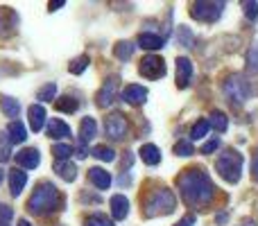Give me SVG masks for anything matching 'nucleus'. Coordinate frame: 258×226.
<instances>
[{
    "mask_svg": "<svg viewBox=\"0 0 258 226\" xmlns=\"http://www.w3.org/2000/svg\"><path fill=\"white\" fill-rule=\"evenodd\" d=\"M177 188L188 206H206L213 201L215 186L202 168L183 170L177 179Z\"/></svg>",
    "mask_w": 258,
    "mask_h": 226,
    "instance_id": "1",
    "label": "nucleus"
},
{
    "mask_svg": "<svg viewBox=\"0 0 258 226\" xmlns=\"http://www.w3.org/2000/svg\"><path fill=\"white\" fill-rule=\"evenodd\" d=\"M66 204V197L52 186V183H39L32 192L30 201H27V210L32 215H50L54 210H59Z\"/></svg>",
    "mask_w": 258,
    "mask_h": 226,
    "instance_id": "2",
    "label": "nucleus"
},
{
    "mask_svg": "<svg viewBox=\"0 0 258 226\" xmlns=\"http://www.w3.org/2000/svg\"><path fill=\"white\" fill-rule=\"evenodd\" d=\"M177 206L174 192L170 188H159V190L150 192L143 201V215L145 217H161V215H170Z\"/></svg>",
    "mask_w": 258,
    "mask_h": 226,
    "instance_id": "3",
    "label": "nucleus"
},
{
    "mask_svg": "<svg viewBox=\"0 0 258 226\" xmlns=\"http://www.w3.org/2000/svg\"><path fill=\"white\" fill-rule=\"evenodd\" d=\"M215 170L227 183H238L242 174V154H238L236 149H227L215 161Z\"/></svg>",
    "mask_w": 258,
    "mask_h": 226,
    "instance_id": "4",
    "label": "nucleus"
},
{
    "mask_svg": "<svg viewBox=\"0 0 258 226\" xmlns=\"http://www.w3.org/2000/svg\"><path fill=\"white\" fill-rule=\"evenodd\" d=\"M222 91H224L227 100L233 104V107H240V104H245L247 100H249V95H251L249 84H247L245 77L238 75V72L229 75L227 80L222 82Z\"/></svg>",
    "mask_w": 258,
    "mask_h": 226,
    "instance_id": "5",
    "label": "nucleus"
},
{
    "mask_svg": "<svg viewBox=\"0 0 258 226\" xmlns=\"http://www.w3.org/2000/svg\"><path fill=\"white\" fill-rule=\"evenodd\" d=\"M227 7L224 3H206V0H197V3L188 5V12L195 21L200 23H215L222 16V9Z\"/></svg>",
    "mask_w": 258,
    "mask_h": 226,
    "instance_id": "6",
    "label": "nucleus"
},
{
    "mask_svg": "<svg viewBox=\"0 0 258 226\" xmlns=\"http://www.w3.org/2000/svg\"><path fill=\"white\" fill-rule=\"evenodd\" d=\"M138 72L145 80H161V77H165V61L159 54H145L138 63Z\"/></svg>",
    "mask_w": 258,
    "mask_h": 226,
    "instance_id": "7",
    "label": "nucleus"
},
{
    "mask_svg": "<svg viewBox=\"0 0 258 226\" xmlns=\"http://www.w3.org/2000/svg\"><path fill=\"white\" fill-rule=\"evenodd\" d=\"M104 131L111 140H122L129 131V122L122 113H111L104 118Z\"/></svg>",
    "mask_w": 258,
    "mask_h": 226,
    "instance_id": "8",
    "label": "nucleus"
},
{
    "mask_svg": "<svg viewBox=\"0 0 258 226\" xmlns=\"http://www.w3.org/2000/svg\"><path fill=\"white\" fill-rule=\"evenodd\" d=\"M118 84H120V80H118L116 75L107 77V82H104L102 86H100L98 95H95V104H98L100 109H107L113 104V100L118 98Z\"/></svg>",
    "mask_w": 258,
    "mask_h": 226,
    "instance_id": "9",
    "label": "nucleus"
},
{
    "mask_svg": "<svg viewBox=\"0 0 258 226\" xmlns=\"http://www.w3.org/2000/svg\"><path fill=\"white\" fill-rule=\"evenodd\" d=\"M18 27V16L14 9L9 7H0V39H7L16 32Z\"/></svg>",
    "mask_w": 258,
    "mask_h": 226,
    "instance_id": "10",
    "label": "nucleus"
},
{
    "mask_svg": "<svg viewBox=\"0 0 258 226\" xmlns=\"http://www.w3.org/2000/svg\"><path fill=\"white\" fill-rule=\"evenodd\" d=\"M122 100L127 104H134V107H141L147 100V89L141 84H129L125 91H122Z\"/></svg>",
    "mask_w": 258,
    "mask_h": 226,
    "instance_id": "11",
    "label": "nucleus"
},
{
    "mask_svg": "<svg viewBox=\"0 0 258 226\" xmlns=\"http://www.w3.org/2000/svg\"><path fill=\"white\" fill-rule=\"evenodd\" d=\"M48 138H52V140H68V138H71V127L59 118H50L48 120Z\"/></svg>",
    "mask_w": 258,
    "mask_h": 226,
    "instance_id": "12",
    "label": "nucleus"
},
{
    "mask_svg": "<svg viewBox=\"0 0 258 226\" xmlns=\"http://www.w3.org/2000/svg\"><path fill=\"white\" fill-rule=\"evenodd\" d=\"M192 80V63L186 57H177V86L186 89Z\"/></svg>",
    "mask_w": 258,
    "mask_h": 226,
    "instance_id": "13",
    "label": "nucleus"
},
{
    "mask_svg": "<svg viewBox=\"0 0 258 226\" xmlns=\"http://www.w3.org/2000/svg\"><path fill=\"white\" fill-rule=\"evenodd\" d=\"M16 163L21 165V168H27V170H34L36 165H39L41 156H39V149H34V147H25V149H21L16 156Z\"/></svg>",
    "mask_w": 258,
    "mask_h": 226,
    "instance_id": "14",
    "label": "nucleus"
},
{
    "mask_svg": "<svg viewBox=\"0 0 258 226\" xmlns=\"http://www.w3.org/2000/svg\"><path fill=\"white\" fill-rule=\"evenodd\" d=\"M27 118H30V129L32 131H41V129L45 127V118H48L45 107H41V104H32V107L27 109Z\"/></svg>",
    "mask_w": 258,
    "mask_h": 226,
    "instance_id": "15",
    "label": "nucleus"
},
{
    "mask_svg": "<svg viewBox=\"0 0 258 226\" xmlns=\"http://www.w3.org/2000/svg\"><path fill=\"white\" fill-rule=\"evenodd\" d=\"M136 45L143 50H161L165 45V39L159 34H152V32H143V34H138Z\"/></svg>",
    "mask_w": 258,
    "mask_h": 226,
    "instance_id": "16",
    "label": "nucleus"
},
{
    "mask_svg": "<svg viewBox=\"0 0 258 226\" xmlns=\"http://www.w3.org/2000/svg\"><path fill=\"white\" fill-rule=\"evenodd\" d=\"M89 181H91V186H95L98 190H107V188L111 186V174L102 168H91L89 170Z\"/></svg>",
    "mask_w": 258,
    "mask_h": 226,
    "instance_id": "17",
    "label": "nucleus"
},
{
    "mask_svg": "<svg viewBox=\"0 0 258 226\" xmlns=\"http://www.w3.org/2000/svg\"><path fill=\"white\" fill-rule=\"evenodd\" d=\"M5 133H7V140L12 142V145H18V142H23L27 138V129L21 120H12V122L7 124V131Z\"/></svg>",
    "mask_w": 258,
    "mask_h": 226,
    "instance_id": "18",
    "label": "nucleus"
},
{
    "mask_svg": "<svg viewBox=\"0 0 258 226\" xmlns=\"http://www.w3.org/2000/svg\"><path fill=\"white\" fill-rule=\"evenodd\" d=\"M52 170L57 172V177H61L63 181H68V183L77 179V168H75V163H71V161H54Z\"/></svg>",
    "mask_w": 258,
    "mask_h": 226,
    "instance_id": "19",
    "label": "nucleus"
},
{
    "mask_svg": "<svg viewBox=\"0 0 258 226\" xmlns=\"http://www.w3.org/2000/svg\"><path fill=\"white\" fill-rule=\"evenodd\" d=\"M27 183V172H23V170H9V190H12L14 197L21 195V190L25 188Z\"/></svg>",
    "mask_w": 258,
    "mask_h": 226,
    "instance_id": "20",
    "label": "nucleus"
},
{
    "mask_svg": "<svg viewBox=\"0 0 258 226\" xmlns=\"http://www.w3.org/2000/svg\"><path fill=\"white\" fill-rule=\"evenodd\" d=\"M95 133H98V122H95L93 118H82V122H80V142L82 145L93 140Z\"/></svg>",
    "mask_w": 258,
    "mask_h": 226,
    "instance_id": "21",
    "label": "nucleus"
},
{
    "mask_svg": "<svg viewBox=\"0 0 258 226\" xmlns=\"http://www.w3.org/2000/svg\"><path fill=\"white\" fill-rule=\"evenodd\" d=\"M127 213H129V201H127V197L125 195H113L111 197V215H113V219H125L127 217Z\"/></svg>",
    "mask_w": 258,
    "mask_h": 226,
    "instance_id": "22",
    "label": "nucleus"
},
{
    "mask_svg": "<svg viewBox=\"0 0 258 226\" xmlns=\"http://www.w3.org/2000/svg\"><path fill=\"white\" fill-rule=\"evenodd\" d=\"M138 154H141V159H143V163L145 165H159L161 163V152H159V147L152 145V142L143 145Z\"/></svg>",
    "mask_w": 258,
    "mask_h": 226,
    "instance_id": "23",
    "label": "nucleus"
},
{
    "mask_svg": "<svg viewBox=\"0 0 258 226\" xmlns=\"http://www.w3.org/2000/svg\"><path fill=\"white\" fill-rule=\"evenodd\" d=\"M0 111L7 118H16L21 113V104H18V100L9 98V95H0Z\"/></svg>",
    "mask_w": 258,
    "mask_h": 226,
    "instance_id": "24",
    "label": "nucleus"
},
{
    "mask_svg": "<svg viewBox=\"0 0 258 226\" xmlns=\"http://www.w3.org/2000/svg\"><path fill=\"white\" fill-rule=\"evenodd\" d=\"M54 109H57L59 113H77L80 102H77L75 98H71V95H63V98L54 100Z\"/></svg>",
    "mask_w": 258,
    "mask_h": 226,
    "instance_id": "25",
    "label": "nucleus"
},
{
    "mask_svg": "<svg viewBox=\"0 0 258 226\" xmlns=\"http://www.w3.org/2000/svg\"><path fill=\"white\" fill-rule=\"evenodd\" d=\"M134 50H136V43H132V41H118L116 48H113V54H116V59H120V61H129Z\"/></svg>",
    "mask_w": 258,
    "mask_h": 226,
    "instance_id": "26",
    "label": "nucleus"
},
{
    "mask_svg": "<svg viewBox=\"0 0 258 226\" xmlns=\"http://www.w3.org/2000/svg\"><path fill=\"white\" fill-rule=\"evenodd\" d=\"M209 127H213L218 133L227 131V129H229V120H227V115H224L222 111H213V113L209 115Z\"/></svg>",
    "mask_w": 258,
    "mask_h": 226,
    "instance_id": "27",
    "label": "nucleus"
},
{
    "mask_svg": "<svg viewBox=\"0 0 258 226\" xmlns=\"http://www.w3.org/2000/svg\"><path fill=\"white\" fill-rule=\"evenodd\" d=\"M91 154H93L98 161H104V163H111V161L116 159V152H113L111 147H107V145L93 147V149H91Z\"/></svg>",
    "mask_w": 258,
    "mask_h": 226,
    "instance_id": "28",
    "label": "nucleus"
},
{
    "mask_svg": "<svg viewBox=\"0 0 258 226\" xmlns=\"http://www.w3.org/2000/svg\"><path fill=\"white\" fill-rule=\"evenodd\" d=\"M89 63H91L89 54H82V57H75V59H73L71 66H68V70H71L73 75H82V72L89 68Z\"/></svg>",
    "mask_w": 258,
    "mask_h": 226,
    "instance_id": "29",
    "label": "nucleus"
},
{
    "mask_svg": "<svg viewBox=\"0 0 258 226\" xmlns=\"http://www.w3.org/2000/svg\"><path fill=\"white\" fill-rule=\"evenodd\" d=\"M247 72L258 75V43H251L249 52H247Z\"/></svg>",
    "mask_w": 258,
    "mask_h": 226,
    "instance_id": "30",
    "label": "nucleus"
},
{
    "mask_svg": "<svg viewBox=\"0 0 258 226\" xmlns=\"http://www.w3.org/2000/svg\"><path fill=\"white\" fill-rule=\"evenodd\" d=\"M73 152L75 149H73L68 142H57V145H52V154L57 161H68L73 156Z\"/></svg>",
    "mask_w": 258,
    "mask_h": 226,
    "instance_id": "31",
    "label": "nucleus"
},
{
    "mask_svg": "<svg viewBox=\"0 0 258 226\" xmlns=\"http://www.w3.org/2000/svg\"><path fill=\"white\" fill-rule=\"evenodd\" d=\"M36 100H41V102H50V100H57V84H45L39 89V93H36Z\"/></svg>",
    "mask_w": 258,
    "mask_h": 226,
    "instance_id": "32",
    "label": "nucleus"
},
{
    "mask_svg": "<svg viewBox=\"0 0 258 226\" xmlns=\"http://www.w3.org/2000/svg\"><path fill=\"white\" fill-rule=\"evenodd\" d=\"M177 39H179V43H181L183 48H192V43H195V36H192L190 27H186V25H181L177 30Z\"/></svg>",
    "mask_w": 258,
    "mask_h": 226,
    "instance_id": "33",
    "label": "nucleus"
},
{
    "mask_svg": "<svg viewBox=\"0 0 258 226\" xmlns=\"http://www.w3.org/2000/svg\"><path fill=\"white\" fill-rule=\"evenodd\" d=\"M84 226H113V222L102 213H93L84 219Z\"/></svg>",
    "mask_w": 258,
    "mask_h": 226,
    "instance_id": "34",
    "label": "nucleus"
},
{
    "mask_svg": "<svg viewBox=\"0 0 258 226\" xmlns=\"http://www.w3.org/2000/svg\"><path fill=\"white\" fill-rule=\"evenodd\" d=\"M209 120H197L195 122V127H192V131H190V138H195V140H200V138H204L206 133H209Z\"/></svg>",
    "mask_w": 258,
    "mask_h": 226,
    "instance_id": "35",
    "label": "nucleus"
},
{
    "mask_svg": "<svg viewBox=\"0 0 258 226\" xmlns=\"http://www.w3.org/2000/svg\"><path fill=\"white\" fill-rule=\"evenodd\" d=\"M172 152L177 156H190V154H195V147L190 145V140H179L177 145L172 147Z\"/></svg>",
    "mask_w": 258,
    "mask_h": 226,
    "instance_id": "36",
    "label": "nucleus"
},
{
    "mask_svg": "<svg viewBox=\"0 0 258 226\" xmlns=\"http://www.w3.org/2000/svg\"><path fill=\"white\" fill-rule=\"evenodd\" d=\"M9 147H12V142L7 140V133H0V163H5V161H9Z\"/></svg>",
    "mask_w": 258,
    "mask_h": 226,
    "instance_id": "37",
    "label": "nucleus"
},
{
    "mask_svg": "<svg viewBox=\"0 0 258 226\" xmlns=\"http://www.w3.org/2000/svg\"><path fill=\"white\" fill-rule=\"evenodd\" d=\"M242 9H245V16L249 18V21H258V3H242Z\"/></svg>",
    "mask_w": 258,
    "mask_h": 226,
    "instance_id": "38",
    "label": "nucleus"
},
{
    "mask_svg": "<svg viewBox=\"0 0 258 226\" xmlns=\"http://www.w3.org/2000/svg\"><path fill=\"white\" fill-rule=\"evenodd\" d=\"M12 217H14V210L9 208V206L0 204V224H9L12 222Z\"/></svg>",
    "mask_w": 258,
    "mask_h": 226,
    "instance_id": "39",
    "label": "nucleus"
},
{
    "mask_svg": "<svg viewBox=\"0 0 258 226\" xmlns=\"http://www.w3.org/2000/svg\"><path fill=\"white\" fill-rule=\"evenodd\" d=\"M132 163H134V152H125V156H122V161H120V165H118V170H120V172H127V170L132 168Z\"/></svg>",
    "mask_w": 258,
    "mask_h": 226,
    "instance_id": "40",
    "label": "nucleus"
},
{
    "mask_svg": "<svg viewBox=\"0 0 258 226\" xmlns=\"http://www.w3.org/2000/svg\"><path fill=\"white\" fill-rule=\"evenodd\" d=\"M218 147H220V140H218V138H213V140L204 142V147H202V154H213Z\"/></svg>",
    "mask_w": 258,
    "mask_h": 226,
    "instance_id": "41",
    "label": "nucleus"
},
{
    "mask_svg": "<svg viewBox=\"0 0 258 226\" xmlns=\"http://www.w3.org/2000/svg\"><path fill=\"white\" fill-rule=\"evenodd\" d=\"M195 215H190V213H188L186 215V217H183V219H179V222L177 224H174V226H192V224H195Z\"/></svg>",
    "mask_w": 258,
    "mask_h": 226,
    "instance_id": "42",
    "label": "nucleus"
},
{
    "mask_svg": "<svg viewBox=\"0 0 258 226\" xmlns=\"http://www.w3.org/2000/svg\"><path fill=\"white\" fill-rule=\"evenodd\" d=\"M75 152H77L75 154L77 159H86V156H89V149H86V145H82V142H80V147H77Z\"/></svg>",
    "mask_w": 258,
    "mask_h": 226,
    "instance_id": "43",
    "label": "nucleus"
},
{
    "mask_svg": "<svg viewBox=\"0 0 258 226\" xmlns=\"http://www.w3.org/2000/svg\"><path fill=\"white\" fill-rule=\"evenodd\" d=\"M251 177H254V181H258V154L251 161Z\"/></svg>",
    "mask_w": 258,
    "mask_h": 226,
    "instance_id": "44",
    "label": "nucleus"
},
{
    "mask_svg": "<svg viewBox=\"0 0 258 226\" xmlns=\"http://www.w3.org/2000/svg\"><path fill=\"white\" fill-rule=\"evenodd\" d=\"M63 5H66V3H63V0H52V3L48 5V12H57L59 7H63Z\"/></svg>",
    "mask_w": 258,
    "mask_h": 226,
    "instance_id": "45",
    "label": "nucleus"
},
{
    "mask_svg": "<svg viewBox=\"0 0 258 226\" xmlns=\"http://www.w3.org/2000/svg\"><path fill=\"white\" fill-rule=\"evenodd\" d=\"M242 226H256L254 219H242Z\"/></svg>",
    "mask_w": 258,
    "mask_h": 226,
    "instance_id": "46",
    "label": "nucleus"
},
{
    "mask_svg": "<svg viewBox=\"0 0 258 226\" xmlns=\"http://www.w3.org/2000/svg\"><path fill=\"white\" fill-rule=\"evenodd\" d=\"M18 226H32V224L27 222V219H21V222H18Z\"/></svg>",
    "mask_w": 258,
    "mask_h": 226,
    "instance_id": "47",
    "label": "nucleus"
},
{
    "mask_svg": "<svg viewBox=\"0 0 258 226\" xmlns=\"http://www.w3.org/2000/svg\"><path fill=\"white\" fill-rule=\"evenodd\" d=\"M3 179H5V170H0V183H3Z\"/></svg>",
    "mask_w": 258,
    "mask_h": 226,
    "instance_id": "48",
    "label": "nucleus"
},
{
    "mask_svg": "<svg viewBox=\"0 0 258 226\" xmlns=\"http://www.w3.org/2000/svg\"><path fill=\"white\" fill-rule=\"evenodd\" d=\"M0 226H9V224H0Z\"/></svg>",
    "mask_w": 258,
    "mask_h": 226,
    "instance_id": "49",
    "label": "nucleus"
}]
</instances>
